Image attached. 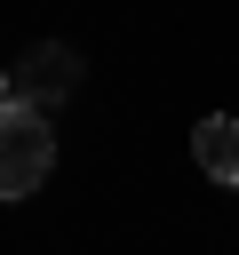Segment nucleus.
<instances>
[{"instance_id":"nucleus-1","label":"nucleus","mask_w":239,"mask_h":255,"mask_svg":"<svg viewBox=\"0 0 239 255\" xmlns=\"http://www.w3.org/2000/svg\"><path fill=\"white\" fill-rule=\"evenodd\" d=\"M56 167V135H48V112L8 96L0 104V199H32Z\"/></svg>"},{"instance_id":"nucleus-2","label":"nucleus","mask_w":239,"mask_h":255,"mask_svg":"<svg viewBox=\"0 0 239 255\" xmlns=\"http://www.w3.org/2000/svg\"><path fill=\"white\" fill-rule=\"evenodd\" d=\"M8 88H16L24 104H40V112H48V104H64V96L80 88V48H64V40H40V48H32V56L8 72Z\"/></svg>"},{"instance_id":"nucleus-3","label":"nucleus","mask_w":239,"mask_h":255,"mask_svg":"<svg viewBox=\"0 0 239 255\" xmlns=\"http://www.w3.org/2000/svg\"><path fill=\"white\" fill-rule=\"evenodd\" d=\"M191 159H199L215 183H239V120H231V112H207V120L191 128Z\"/></svg>"},{"instance_id":"nucleus-4","label":"nucleus","mask_w":239,"mask_h":255,"mask_svg":"<svg viewBox=\"0 0 239 255\" xmlns=\"http://www.w3.org/2000/svg\"><path fill=\"white\" fill-rule=\"evenodd\" d=\"M8 96H16V88H8V72H0V104H8Z\"/></svg>"}]
</instances>
